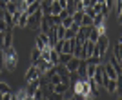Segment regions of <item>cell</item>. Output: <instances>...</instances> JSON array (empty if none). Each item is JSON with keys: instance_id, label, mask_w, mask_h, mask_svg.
Wrapping results in <instances>:
<instances>
[{"instance_id": "obj_1", "label": "cell", "mask_w": 122, "mask_h": 100, "mask_svg": "<svg viewBox=\"0 0 122 100\" xmlns=\"http://www.w3.org/2000/svg\"><path fill=\"white\" fill-rule=\"evenodd\" d=\"M2 51H4V67L7 71H15L16 64H18V53H16V49L11 45V47H5Z\"/></svg>"}, {"instance_id": "obj_2", "label": "cell", "mask_w": 122, "mask_h": 100, "mask_svg": "<svg viewBox=\"0 0 122 100\" xmlns=\"http://www.w3.org/2000/svg\"><path fill=\"white\" fill-rule=\"evenodd\" d=\"M107 47H109V38H107L106 33H102V35L97 38V42H95V55L102 56L107 51Z\"/></svg>"}, {"instance_id": "obj_3", "label": "cell", "mask_w": 122, "mask_h": 100, "mask_svg": "<svg viewBox=\"0 0 122 100\" xmlns=\"http://www.w3.org/2000/svg\"><path fill=\"white\" fill-rule=\"evenodd\" d=\"M42 16H44V15H42V11H40V9H36L33 15L27 16V25H25V27H31V29H36V31H38Z\"/></svg>"}, {"instance_id": "obj_4", "label": "cell", "mask_w": 122, "mask_h": 100, "mask_svg": "<svg viewBox=\"0 0 122 100\" xmlns=\"http://www.w3.org/2000/svg\"><path fill=\"white\" fill-rule=\"evenodd\" d=\"M95 55V42L91 40H86L84 44H82V55H80V60H86L87 56Z\"/></svg>"}, {"instance_id": "obj_5", "label": "cell", "mask_w": 122, "mask_h": 100, "mask_svg": "<svg viewBox=\"0 0 122 100\" xmlns=\"http://www.w3.org/2000/svg\"><path fill=\"white\" fill-rule=\"evenodd\" d=\"M55 69H56V73L60 75V80H62V82L69 85V80H71V73L67 71L66 65H64V64H56V65H55Z\"/></svg>"}, {"instance_id": "obj_6", "label": "cell", "mask_w": 122, "mask_h": 100, "mask_svg": "<svg viewBox=\"0 0 122 100\" xmlns=\"http://www.w3.org/2000/svg\"><path fill=\"white\" fill-rule=\"evenodd\" d=\"M42 73L40 71H38V67H36L35 64L31 65L29 69L25 71V82H27V84H29V82H33V80H38V76H40Z\"/></svg>"}, {"instance_id": "obj_7", "label": "cell", "mask_w": 122, "mask_h": 100, "mask_svg": "<svg viewBox=\"0 0 122 100\" xmlns=\"http://www.w3.org/2000/svg\"><path fill=\"white\" fill-rule=\"evenodd\" d=\"M109 93H117V96H120V84H118V80H113V78H109L106 82V85H104Z\"/></svg>"}, {"instance_id": "obj_8", "label": "cell", "mask_w": 122, "mask_h": 100, "mask_svg": "<svg viewBox=\"0 0 122 100\" xmlns=\"http://www.w3.org/2000/svg\"><path fill=\"white\" fill-rule=\"evenodd\" d=\"M33 64H35L36 67H38V71H40L42 75H44V73H46V71L49 69V67H53V64H51L49 60H42V58H38L36 62H33Z\"/></svg>"}, {"instance_id": "obj_9", "label": "cell", "mask_w": 122, "mask_h": 100, "mask_svg": "<svg viewBox=\"0 0 122 100\" xmlns=\"http://www.w3.org/2000/svg\"><path fill=\"white\" fill-rule=\"evenodd\" d=\"M78 27H80V25L73 22V24H71V25H69V27H67V29H66V33H64V40L75 38V36H76V31H78Z\"/></svg>"}, {"instance_id": "obj_10", "label": "cell", "mask_w": 122, "mask_h": 100, "mask_svg": "<svg viewBox=\"0 0 122 100\" xmlns=\"http://www.w3.org/2000/svg\"><path fill=\"white\" fill-rule=\"evenodd\" d=\"M11 45H13V29H11V27H7V29L4 31V47H2V49L11 47Z\"/></svg>"}, {"instance_id": "obj_11", "label": "cell", "mask_w": 122, "mask_h": 100, "mask_svg": "<svg viewBox=\"0 0 122 100\" xmlns=\"http://www.w3.org/2000/svg\"><path fill=\"white\" fill-rule=\"evenodd\" d=\"M51 27H53V25H51V22H49V16H42L38 31H40V33H44V35H47V31H49Z\"/></svg>"}, {"instance_id": "obj_12", "label": "cell", "mask_w": 122, "mask_h": 100, "mask_svg": "<svg viewBox=\"0 0 122 100\" xmlns=\"http://www.w3.org/2000/svg\"><path fill=\"white\" fill-rule=\"evenodd\" d=\"M78 64H80V58H75V56H71V58L67 60L66 67H67V71H69V73H75V71L78 69Z\"/></svg>"}, {"instance_id": "obj_13", "label": "cell", "mask_w": 122, "mask_h": 100, "mask_svg": "<svg viewBox=\"0 0 122 100\" xmlns=\"http://www.w3.org/2000/svg\"><path fill=\"white\" fill-rule=\"evenodd\" d=\"M104 73L107 75V78H113V80H118V78H120V75H118L117 71L113 69V65H111V64L104 65Z\"/></svg>"}, {"instance_id": "obj_14", "label": "cell", "mask_w": 122, "mask_h": 100, "mask_svg": "<svg viewBox=\"0 0 122 100\" xmlns=\"http://www.w3.org/2000/svg\"><path fill=\"white\" fill-rule=\"evenodd\" d=\"M40 11L44 16L51 15V0H40Z\"/></svg>"}, {"instance_id": "obj_15", "label": "cell", "mask_w": 122, "mask_h": 100, "mask_svg": "<svg viewBox=\"0 0 122 100\" xmlns=\"http://www.w3.org/2000/svg\"><path fill=\"white\" fill-rule=\"evenodd\" d=\"M38 85H40V84H38V80H33V82H29V87L25 89V91H27V98H31V96H33V93L38 89Z\"/></svg>"}, {"instance_id": "obj_16", "label": "cell", "mask_w": 122, "mask_h": 100, "mask_svg": "<svg viewBox=\"0 0 122 100\" xmlns=\"http://www.w3.org/2000/svg\"><path fill=\"white\" fill-rule=\"evenodd\" d=\"M104 20H106V16L100 15V13H97V15L93 16V27H100V25H104Z\"/></svg>"}, {"instance_id": "obj_17", "label": "cell", "mask_w": 122, "mask_h": 100, "mask_svg": "<svg viewBox=\"0 0 122 100\" xmlns=\"http://www.w3.org/2000/svg\"><path fill=\"white\" fill-rule=\"evenodd\" d=\"M27 13H25V11H22L20 13V16H18V20H16V25H18V27H25V25H27Z\"/></svg>"}, {"instance_id": "obj_18", "label": "cell", "mask_w": 122, "mask_h": 100, "mask_svg": "<svg viewBox=\"0 0 122 100\" xmlns=\"http://www.w3.org/2000/svg\"><path fill=\"white\" fill-rule=\"evenodd\" d=\"M36 9H40V0H36V2H33V4H29L27 7H25V13L27 15H33Z\"/></svg>"}, {"instance_id": "obj_19", "label": "cell", "mask_w": 122, "mask_h": 100, "mask_svg": "<svg viewBox=\"0 0 122 100\" xmlns=\"http://www.w3.org/2000/svg\"><path fill=\"white\" fill-rule=\"evenodd\" d=\"M84 62H86V64H93V65H97V64H100V62H102V56H100V55H91V56H87Z\"/></svg>"}, {"instance_id": "obj_20", "label": "cell", "mask_w": 122, "mask_h": 100, "mask_svg": "<svg viewBox=\"0 0 122 100\" xmlns=\"http://www.w3.org/2000/svg\"><path fill=\"white\" fill-rule=\"evenodd\" d=\"M109 64H111V65H113V69H115L118 75H120V71H122V69H120V60H118L117 56H113V55H111V58H109Z\"/></svg>"}, {"instance_id": "obj_21", "label": "cell", "mask_w": 122, "mask_h": 100, "mask_svg": "<svg viewBox=\"0 0 122 100\" xmlns=\"http://www.w3.org/2000/svg\"><path fill=\"white\" fill-rule=\"evenodd\" d=\"M62 9H64V7H62V5L56 2V0H55V2H51V15H53V16H56Z\"/></svg>"}, {"instance_id": "obj_22", "label": "cell", "mask_w": 122, "mask_h": 100, "mask_svg": "<svg viewBox=\"0 0 122 100\" xmlns=\"http://www.w3.org/2000/svg\"><path fill=\"white\" fill-rule=\"evenodd\" d=\"M80 55H82V44H78V42H76L75 47H73V51H71V56H75V58H80Z\"/></svg>"}, {"instance_id": "obj_23", "label": "cell", "mask_w": 122, "mask_h": 100, "mask_svg": "<svg viewBox=\"0 0 122 100\" xmlns=\"http://www.w3.org/2000/svg\"><path fill=\"white\" fill-rule=\"evenodd\" d=\"M4 9L7 11V13H11V15H13V13H15V11L18 9V5H16V2H7Z\"/></svg>"}, {"instance_id": "obj_24", "label": "cell", "mask_w": 122, "mask_h": 100, "mask_svg": "<svg viewBox=\"0 0 122 100\" xmlns=\"http://www.w3.org/2000/svg\"><path fill=\"white\" fill-rule=\"evenodd\" d=\"M69 58H71L69 53H58V64H64V65H66Z\"/></svg>"}, {"instance_id": "obj_25", "label": "cell", "mask_w": 122, "mask_h": 100, "mask_svg": "<svg viewBox=\"0 0 122 100\" xmlns=\"http://www.w3.org/2000/svg\"><path fill=\"white\" fill-rule=\"evenodd\" d=\"M82 16H84V11H75V13L71 15V18H73V22H75V24H78V25H80Z\"/></svg>"}, {"instance_id": "obj_26", "label": "cell", "mask_w": 122, "mask_h": 100, "mask_svg": "<svg viewBox=\"0 0 122 100\" xmlns=\"http://www.w3.org/2000/svg\"><path fill=\"white\" fill-rule=\"evenodd\" d=\"M56 40H64V33H66V27H62V25H56Z\"/></svg>"}, {"instance_id": "obj_27", "label": "cell", "mask_w": 122, "mask_h": 100, "mask_svg": "<svg viewBox=\"0 0 122 100\" xmlns=\"http://www.w3.org/2000/svg\"><path fill=\"white\" fill-rule=\"evenodd\" d=\"M49 62H51L53 65L58 64V53H56V51H53V49H51V53H49Z\"/></svg>"}, {"instance_id": "obj_28", "label": "cell", "mask_w": 122, "mask_h": 100, "mask_svg": "<svg viewBox=\"0 0 122 100\" xmlns=\"http://www.w3.org/2000/svg\"><path fill=\"white\" fill-rule=\"evenodd\" d=\"M15 100H27V91H25V89H20V91L15 95Z\"/></svg>"}, {"instance_id": "obj_29", "label": "cell", "mask_w": 122, "mask_h": 100, "mask_svg": "<svg viewBox=\"0 0 122 100\" xmlns=\"http://www.w3.org/2000/svg\"><path fill=\"white\" fill-rule=\"evenodd\" d=\"M71 24H73V18H71V16H66V18H62V22H60V25H62V27H66V29Z\"/></svg>"}, {"instance_id": "obj_30", "label": "cell", "mask_w": 122, "mask_h": 100, "mask_svg": "<svg viewBox=\"0 0 122 100\" xmlns=\"http://www.w3.org/2000/svg\"><path fill=\"white\" fill-rule=\"evenodd\" d=\"M80 25H93V18L91 16H82V20H80Z\"/></svg>"}, {"instance_id": "obj_31", "label": "cell", "mask_w": 122, "mask_h": 100, "mask_svg": "<svg viewBox=\"0 0 122 100\" xmlns=\"http://www.w3.org/2000/svg\"><path fill=\"white\" fill-rule=\"evenodd\" d=\"M62 44H64V40H56L55 45H53V51H56V53H62Z\"/></svg>"}, {"instance_id": "obj_32", "label": "cell", "mask_w": 122, "mask_h": 100, "mask_svg": "<svg viewBox=\"0 0 122 100\" xmlns=\"http://www.w3.org/2000/svg\"><path fill=\"white\" fill-rule=\"evenodd\" d=\"M31 98H35V100H40V98H44V93H42V89H40V85H38V89L33 93V96Z\"/></svg>"}, {"instance_id": "obj_33", "label": "cell", "mask_w": 122, "mask_h": 100, "mask_svg": "<svg viewBox=\"0 0 122 100\" xmlns=\"http://www.w3.org/2000/svg\"><path fill=\"white\" fill-rule=\"evenodd\" d=\"M40 58V49H33V53H31V60H33V62H36V60Z\"/></svg>"}, {"instance_id": "obj_34", "label": "cell", "mask_w": 122, "mask_h": 100, "mask_svg": "<svg viewBox=\"0 0 122 100\" xmlns=\"http://www.w3.org/2000/svg\"><path fill=\"white\" fill-rule=\"evenodd\" d=\"M84 15H86V16H91V18H93L97 13H95V9H93V7H84Z\"/></svg>"}, {"instance_id": "obj_35", "label": "cell", "mask_w": 122, "mask_h": 100, "mask_svg": "<svg viewBox=\"0 0 122 100\" xmlns=\"http://www.w3.org/2000/svg\"><path fill=\"white\" fill-rule=\"evenodd\" d=\"M7 91H11V89H9V85L5 84V82H0V93L4 95V93H7Z\"/></svg>"}, {"instance_id": "obj_36", "label": "cell", "mask_w": 122, "mask_h": 100, "mask_svg": "<svg viewBox=\"0 0 122 100\" xmlns=\"http://www.w3.org/2000/svg\"><path fill=\"white\" fill-rule=\"evenodd\" d=\"M2 100H15V95H13L11 91H7V93H4V95H2Z\"/></svg>"}, {"instance_id": "obj_37", "label": "cell", "mask_w": 122, "mask_h": 100, "mask_svg": "<svg viewBox=\"0 0 122 100\" xmlns=\"http://www.w3.org/2000/svg\"><path fill=\"white\" fill-rule=\"evenodd\" d=\"M5 29H7V24H5V20L0 16V31H5Z\"/></svg>"}, {"instance_id": "obj_38", "label": "cell", "mask_w": 122, "mask_h": 100, "mask_svg": "<svg viewBox=\"0 0 122 100\" xmlns=\"http://www.w3.org/2000/svg\"><path fill=\"white\" fill-rule=\"evenodd\" d=\"M113 4H115V0H106V2H104V5H106L107 9H111V7H113Z\"/></svg>"}, {"instance_id": "obj_39", "label": "cell", "mask_w": 122, "mask_h": 100, "mask_svg": "<svg viewBox=\"0 0 122 100\" xmlns=\"http://www.w3.org/2000/svg\"><path fill=\"white\" fill-rule=\"evenodd\" d=\"M107 13H109V9H107L106 5L102 4V9H100V15H104V16H107Z\"/></svg>"}, {"instance_id": "obj_40", "label": "cell", "mask_w": 122, "mask_h": 100, "mask_svg": "<svg viewBox=\"0 0 122 100\" xmlns=\"http://www.w3.org/2000/svg\"><path fill=\"white\" fill-rule=\"evenodd\" d=\"M4 47V31H0V49Z\"/></svg>"}, {"instance_id": "obj_41", "label": "cell", "mask_w": 122, "mask_h": 100, "mask_svg": "<svg viewBox=\"0 0 122 100\" xmlns=\"http://www.w3.org/2000/svg\"><path fill=\"white\" fill-rule=\"evenodd\" d=\"M7 2H9V0H0V9H4V7H5V4H7Z\"/></svg>"}, {"instance_id": "obj_42", "label": "cell", "mask_w": 122, "mask_h": 100, "mask_svg": "<svg viewBox=\"0 0 122 100\" xmlns=\"http://www.w3.org/2000/svg\"><path fill=\"white\" fill-rule=\"evenodd\" d=\"M33 2H36V0H24V4H25V7H27V5H29V4H33Z\"/></svg>"}, {"instance_id": "obj_43", "label": "cell", "mask_w": 122, "mask_h": 100, "mask_svg": "<svg viewBox=\"0 0 122 100\" xmlns=\"http://www.w3.org/2000/svg\"><path fill=\"white\" fill-rule=\"evenodd\" d=\"M97 2H98V4H104V2H106V0H97Z\"/></svg>"}, {"instance_id": "obj_44", "label": "cell", "mask_w": 122, "mask_h": 100, "mask_svg": "<svg viewBox=\"0 0 122 100\" xmlns=\"http://www.w3.org/2000/svg\"><path fill=\"white\" fill-rule=\"evenodd\" d=\"M0 75H2V67H0Z\"/></svg>"}, {"instance_id": "obj_45", "label": "cell", "mask_w": 122, "mask_h": 100, "mask_svg": "<svg viewBox=\"0 0 122 100\" xmlns=\"http://www.w3.org/2000/svg\"><path fill=\"white\" fill-rule=\"evenodd\" d=\"M0 100H2V93H0Z\"/></svg>"}, {"instance_id": "obj_46", "label": "cell", "mask_w": 122, "mask_h": 100, "mask_svg": "<svg viewBox=\"0 0 122 100\" xmlns=\"http://www.w3.org/2000/svg\"><path fill=\"white\" fill-rule=\"evenodd\" d=\"M51 2H55V0H51Z\"/></svg>"}, {"instance_id": "obj_47", "label": "cell", "mask_w": 122, "mask_h": 100, "mask_svg": "<svg viewBox=\"0 0 122 100\" xmlns=\"http://www.w3.org/2000/svg\"><path fill=\"white\" fill-rule=\"evenodd\" d=\"M75 2H78V0H75Z\"/></svg>"}, {"instance_id": "obj_48", "label": "cell", "mask_w": 122, "mask_h": 100, "mask_svg": "<svg viewBox=\"0 0 122 100\" xmlns=\"http://www.w3.org/2000/svg\"><path fill=\"white\" fill-rule=\"evenodd\" d=\"M66 2H67V0H66Z\"/></svg>"}]
</instances>
